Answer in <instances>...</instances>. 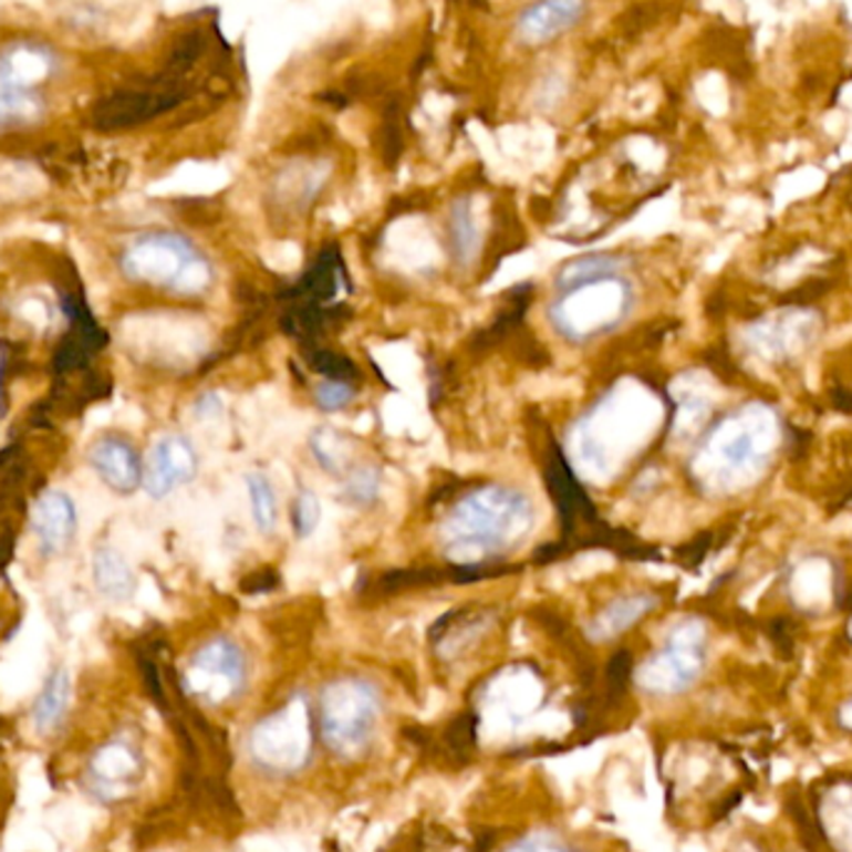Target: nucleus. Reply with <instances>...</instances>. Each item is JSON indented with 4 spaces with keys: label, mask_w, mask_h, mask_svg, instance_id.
<instances>
[{
    "label": "nucleus",
    "mask_w": 852,
    "mask_h": 852,
    "mask_svg": "<svg viewBox=\"0 0 852 852\" xmlns=\"http://www.w3.org/2000/svg\"><path fill=\"white\" fill-rule=\"evenodd\" d=\"M200 459L193 441L183 434H167L155 444L143 467V487L153 499L170 497L175 489L185 487L197 477Z\"/></svg>",
    "instance_id": "1a4fd4ad"
},
{
    "label": "nucleus",
    "mask_w": 852,
    "mask_h": 852,
    "mask_svg": "<svg viewBox=\"0 0 852 852\" xmlns=\"http://www.w3.org/2000/svg\"><path fill=\"white\" fill-rule=\"evenodd\" d=\"M121 270L131 282L160 287L183 297L210 290L212 264L187 237L150 232L137 237L121 257Z\"/></svg>",
    "instance_id": "f03ea898"
},
{
    "label": "nucleus",
    "mask_w": 852,
    "mask_h": 852,
    "mask_svg": "<svg viewBox=\"0 0 852 852\" xmlns=\"http://www.w3.org/2000/svg\"><path fill=\"white\" fill-rule=\"evenodd\" d=\"M449 225H451L454 247H457L461 254H469V252L477 250L479 235H477V227H474V217H471V210H469L467 202L454 205Z\"/></svg>",
    "instance_id": "412c9836"
},
{
    "label": "nucleus",
    "mask_w": 852,
    "mask_h": 852,
    "mask_svg": "<svg viewBox=\"0 0 852 852\" xmlns=\"http://www.w3.org/2000/svg\"><path fill=\"white\" fill-rule=\"evenodd\" d=\"M832 396H835V402H838V406H840V409H845V412H852V394H848L845 389H838L835 394H832Z\"/></svg>",
    "instance_id": "b1692460"
},
{
    "label": "nucleus",
    "mask_w": 852,
    "mask_h": 852,
    "mask_svg": "<svg viewBox=\"0 0 852 852\" xmlns=\"http://www.w3.org/2000/svg\"><path fill=\"white\" fill-rule=\"evenodd\" d=\"M314 396L324 412H336L354 399V386L346 382H322Z\"/></svg>",
    "instance_id": "4be33fe9"
},
{
    "label": "nucleus",
    "mask_w": 852,
    "mask_h": 852,
    "mask_svg": "<svg viewBox=\"0 0 852 852\" xmlns=\"http://www.w3.org/2000/svg\"><path fill=\"white\" fill-rule=\"evenodd\" d=\"M247 497H250V511L254 519V527L260 533H272L280 521V507H277V493L272 489L270 479L262 471L247 474Z\"/></svg>",
    "instance_id": "f3484780"
},
{
    "label": "nucleus",
    "mask_w": 852,
    "mask_h": 852,
    "mask_svg": "<svg viewBox=\"0 0 852 852\" xmlns=\"http://www.w3.org/2000/svg\"><path fill=\"white\" fill-rule=\"evenodd\" d=\"M631 290L619 274L563 290L551 306V322L571 342H583L616 326L628 312Z\"/></svg>",
    "instance_id": "20e7f679"
},
{
    "label": "nucleus",
    "mask_w": 852,
    "mask_h": 852,
    "mask_svg": "<svg viewBox=\"0 0 852 852\" xmlns=\"http://www.w3.org/2000/svg\"><path fill=\"white\" fill-rule=\"evenodd\" d=\"M247 658L230 638H212L195 653L187 668V688L205 703H225L245 688Z\"/></svg>",
    "instance_id": "6e6552de"
},
{
    "label": "nucleus",
    "mask_w": 852,
    "mask_h": 852,
    "mask_svg": "<svg viewBox=\"0 0 852 852\" xmlns=\"http://www.w3.org/2000/svg\"><path fill=\"white\" fill-rule=\"evenodd\" d=\"M511 852H573L569 845H563L561 840L551 838V835H537V838H529V840H521L519 845H513Z\"/></svg>",
    "instance_id": "5701e85b"
},
{
    "label": "nucleus",
    "mask_w": 852,
    "mask_h": 852,
    "mask_svg": "<svg viewBox=\"0 0 852 852\" xmlns=\"http://www.w3.org/2000/svg\"><path fill=\"white\" fill-rule=\"evenodd\" d=\"M656 596H651V593H631V596L611 601L606 609H601L596 616H593V621L586 626V636L593 643L619 638L621 633L636 626L643 616H648V613L656 609Z\"/></svg>",
    "instance_id": "ddd939ff"
},
{
    "label": "nucleus",
    "mask_w": 852,
    "mask_h": 852,
    "mask_svg": "<svg viewBox=\"0 0 852 852\" xmlns=\"http://www.w3.org/2000/svg\"><path fill=\"white\" fill-rule=\"evenodd\" d=\"M257 766L274 776H292L302 770L312 752V716L302 698H292L284 708L257 723L250 738Z\"/></svg>",
    "instance_id": "39448f33"
},
{
    "label": "nucleus",
    "mask_w": 852,
    "mask_h": 852,
    "mask_svg": "<svg viewBox=\"0 0 852 852\" xmlns=\"http://www.w3.org/2000/svg\"><path fill=\"white\" fill-rule=\"evenodd\" d=\"M382 696L364 678H336L324 686L316 708V728L336 758H360L370 750L380 726Z\"/></svg>",
    "instance_id": "7ed1b4c3"
},
{
    "label": "nucleus",
    "mask_w": 852,
    "mask_h": 852,
    "mask_svg": "<svg viewBox=\"0 0 852 852\" xmlns=\"http://www.w3.org/2000/svg\"><path fill=\"white\" fill-rule=\"evenodd\" d=\"M91 467L117 493H133L143 487V461L125 439L105 437L93 444Z\"/></svg>",
    "instance_id": "9b49d317"
},
{
    "label": "nucleus",
    "mask_w": 852,
    "mask_h": 852,
    "mask_svg": "<svg viewBox=\"0 0 852 852\" xmlns=\"http://www.w3.org/2000/svg\"><path fill=\"white\" fill-rule=\"evenodd\" d=\"M185 87L167 77L145 87H123L93 105L91 123L97 131H123L173 111L185 101Z\"/></svg>",
    "instance_id": "0eeeda50"
},
{
    "label": "nucleus",
    "mask_w": 852,
    "mask_h": 852,
    "mask_svg": "<svg viewBox=\"0 0 852 852\" xmlns=\"http://www.w3.org/2000/svg\"><path fill=\"white\" fill-rule=\"evenodd\" d=\"M310 449L324 471H330V474L350 471L346 469L350 451H346L344 439L334 429H316L310 439Z\"/></svg>",
    "instance_id": "a211bd4d"
},
{
    "label": "nucleus",
    "mask_w": 852,
    "mask_h": 852,
    "mask_svg": "<svg viewBox=\"0 0 852 852\" xmlns=\"http://www.w3.org/2000/svg\"><path fill=\"white\" fill-rule=\"evenodd\" d=\"M322 523V501L314 491H302L294 501L292 509V527L300 539L312 537L316 527Z\"/></svg>",
    "instance_id": "aec40b11"
},
{
    "label": "nucleus",
    "mask_w": 852,
    "mask_h": 852,
    "mask_svg": "<svg viewBox=\"0 0 852 852\" xmlns=\"http://www.w3.org/2000/svg\"><path fill=\"white\" fill-rule=\"evenodd\" d=\"M537 511L527 493L484 484L464 493L441 523L444 553L461 567H474L507 549H517L529 537Z\"/></svg>",
    "instance_id": "f257e3e1"
},
{
    "label": "nucleus",
    "mask_w": 852,
    "mask_h": 852,
    "mask_svg": "<svg viewBox=\"0 0 852 852\" xmlns=\"http://www.w3.org/2000/svg\"><path fill=\"white\" fill-rule=\"evenodd\" d=\"M703 668V631L696 626H680L673 633L668 646L648 658L636 671V680L643 690L673 696L686 690L698 678Z\"/></svg>",
    "instance_id": "423d86ee"
},
{
    "label": "nucleus",
    "mask_w": 852,
    "mask_h": 852,
    "mask_svg": "<svg viewBox=\"0 0 852 852\" xmlns=\"http://www.w3.org/2000/svg\"><path fill=\"white\" fill-rule=\"evenodd\" d=\"M382 474L374 467H354L344 474V499L352 507H372L380 499Z\"/></svg>",
    "instance_id": "6ab92c4d"
},
{
    "label": "nucleus",
    "mask_w": 852,
    "mask_h": 852,
    "mask_svg": "<svg viewBox=\"0 0 852 852\" xmlns=\"http://www.w3.org/2000/svg\"><path fill=\"white\" fill-rule=\"evenodd\" d=\"M33 529L45 553L67 549L77 531V511L65 491H45L33 507Z\"/></svg>",
    "instance_id": "f8f14e48"
},
{
    "label": "nucleus",
    "mask_w": 852,
    "mask_h": 852,
    "mask_svg": "<svg viewBox=\"0 0 852 852\" xmlns=\"http://www.w3.org/2000/svg\"><path fill=\"white\" fill-rule=\"evenodd\" d=\"M850 710H852V706H850Z\"/></svg>",
    "instance_id": "393cba45"
},
{
    "label": "nucleus",
    "mask_w": 852,
    "mask_h": 852,
    "mask_svg": "<svg viewBox=\"0 0 852 852\" xmlns=\"http://www.w3.org/2000/svg\"><path fill=\"white\" fill-rule=\"evenodd\" d=\"M67 703H71V678L65 671H55L35 700L33 718L41 730H51L63 720Z\"/></svg>",
    "instance_id": "2eb2a0df"
},
{
    "label": "nucleus",
    "mask_w": 852,
    "mask_h": 852,
    "mask_svg": "<svg viewBox=\"0 0 852 852\" xmlns=\"http://www.w3.org/2000/svg\"><path fill=\"white\" fill-rule=\"evenodd\" d=\"M621 270V260L613 254H586L579 257V260H571L569 264L561 267V272L557 277L559 290H571V287L586 284V282H596L603 280V277H613Z\"/></svg>",
    "instance_id": "dca6fc26"
},
{
    "label": "nucleus",
    "mask_w": 852,
    "mask_h": 852,
    "mask_svg": "<svg viewBox=\"0 0 852 852\" xmlns=\"http://www.w3.org/2000/svg\"><path fill=\"white\" fill-rule=\"evenodd\" d=\"M589 0H533L517 15V35L527 45H543L576 28Z\"/></svg>",
    "instance_id": "9d476101"
},
{
    "label": "nucleus",
    "mask_w": 852,
    "mask_h": 852,
    "mask_svg": "<svg viewBox=\"0 0 852 852\" xmlns=\"http://www.w3.org/2000/svg\"><path fill=\"white\" fill-rule=\"evenodd\" d=\"M93 581L95 589L107 599L123 601L133 596L135 591V573L131 563L123 559V553L113 549H101L93 557Z\"/></svg>",
    "instance_id": "4468645a"
}]
</instances>
